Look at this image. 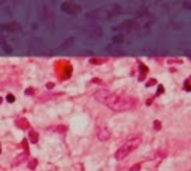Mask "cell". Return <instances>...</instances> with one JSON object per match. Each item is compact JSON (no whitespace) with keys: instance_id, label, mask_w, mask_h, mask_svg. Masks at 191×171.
I'll use <instances>...</instances> for the list:
<instances>
[{"instance_id":"obj_1","label":"cell","mask_w":191,"mask_h":171,"mask_svg":"<svg viewBox=\"0 0 191 171\" xmlns=\"http://www.w3.org/2000/svg\"><path fill=\"white\" fill-rule=\"evenodd\" d=\"M94 98L99 100V101L111 107L112 110L115 112H124V110H130L136 106V101L133 98H128V97H124V95H118V94H114L111 91H106V89H100L94 94Z\"/></svg>"},{"instance_id":"obj_2","label":"cell","mask_w":191,"mask_h":171,"mask_svg":"<svg viewBox=\"0 0 191 171\" xmlns=\"http://www.w3.org/2000/svg\"><path fill=\"white\" fill-rule=\"evenodd\" d=\"M140 137H133V138H130V140H127L124 144H122L121 147L117 150V153H115V158L117 159H124L125 156L128 153H131L133 150H136L138 147H139V144H140Z\"/></svg>"},{"instance_id":"obj_3","label":"cell","mask_w":191,"mask_h":171,"mask_svg":"<svg viewBox=\"0 0 191 171\" xmlns=\"http://www.w3.org/2000/svg\"><path fill=\"white\" fill-rule=\"evenodd\" d=\"M63 11L64 12H67V14H72V15H75V14H78V12H81V8L78 6V5H75V3H63Z\"/></svg>"},{"instance_id":"obj_4","label":"cell","mask_w":191,"mask_h":171,"mask_svg":"<svg viewBox=\"0 0 191 171\" xmlns=\"http://www.w3.org/2000/svg\"><path fill=\"white\" fill-rule=\"evenodd\" d=\"M22 144H24V152H22V153L19 155L17 159L14 161V164H12V165H19L21 162H24V161H26V159L29 158V150H27V141H24Z\"/></svg>"},{"instance_id":"obj_5","label":"cell","mask_w":191,"mask_h":171,"mask_svg":"<svg viewBox=\"0 0 191 171\" xmlns=\"http://www.w3.org/2000/svg\"><path fill=\"white\" fill-rule=\"evenodd\" d=\"M97 137H99V140L106 141V140H109L111 133H109V130H107V128H100V130H99V133H97Z\"/></svg>"},{"instance_id":"obj_6","label":"cell","mask_w":191,"mask_h":171,"mask_svg":"<svg viewBox=\"0 0 191 171\" xmlns=\"http://www.w3.org/2000/svg\"><path fill=\"white\" fill-rule=\"evenodd\" d=\"M17 127H18V128H21V130H27L30 125H29V122H27L26 119L19 118V119H17Z\"/></svg>"},{"instance_id":"obj_7","label":"cell","mask_w":191,"mask_h":171,"mask_svg":"<svg viewBox=\"0 0 191 171\" xmlns=\"http://www.w3.org/2000/svg\"><path fill=\"white\" fill-rule=\"evenodd\" d=\"M29 138H30V141H32V143H37L39 136H37V133H36V131H30V136H29Z\"/></svg>"},{"instance_id":"obj_8","label":"cell","mask_w":191,"mask_h":171,"mask_svg":"<svg viewBox=\"0 0 191 171\" xmlns=\"http://www.w3.org/2000/svg\"><path fill=\"white\" fill-rule=\"evenodd\" d=\"M0 28H8V30H19L21 27L18 24H9V25H2Z\"/></svg>"},{"instance_id":"obj_9","label":"cell","mask_w":191,"mask_h":171,"mask_svg":"<svg viewBox=\"0 0 191 171\" xmlns=\"http://www.w3.org/2000/svg\"><path fill=\"white\" fill-rule=\"evenodd\" d=\"M0 46L3 48V51H5V52H8V54H9V52H12V49H11V48H9V46L6 45V42H3V40L0 42Z\"/></svg>"},{"instance_id":"obj_10","label":"cell","mask_w":191,"mask_h":171,"mask_svg":"<svg viewBox=\"0 0 191 171\" xmlns=\"http://www.w3.org/2000/svg\"><path fill=\"white\" fill-rule=\"evenodd\" d=\"M114 42H115V43H121V42H122V36H115V37H114Z\"/></svg>"},{"instance_id":"obj_11","label":"cell","mask_w":191,"mask_h":171,"mask_svg":"<svg viewBox=\"0 0 191 171\" xmlns=\"http://www.w3.org/2000/svg\"><path fill=\"white\" fill-rule=\"evenodd\" d=\"M6 100H8V101H9V103H14V101H15V97H14L12 94H9V95L6 97Z\"/></svg>"},{"instance_id":"obj_12","label":"cell","mask_w":191,"mask_h":171,"mask_svg":"<svg viewBox=\"0 0 191 171\" xmlns=\"http://www.w3.org/2000/svg\"><path fill=\"white\" fill-rule=\"evenodd\" d=\"M36 164H37V161H36V159H33V161H30V164H29V167H30V168L33 170V168H35V167H36Z\"/></svg>"},{"instance_id":"obj_13","label":"cell","mask_w":191,"mask_h":171,"mask_svg":"<svg viewBox=\"0 0 191 171\" xmlns=\"http://www.w3.org/2000/svg\"><path fill=\"white\" fill-rule=\"evenodd\" d=\"M139 170H140V164H136V165H135V167H133L130 171H139Z\"/></svg>"},{"instance_id":"obj_14","label":"cell","mask_w":191,"mask_h":171,"mask_svg":"<svg viewBox=\"0 0 191 171\" xmlns=\"http://www.w3.org/2000/svg\"><path fill=\"white\" fill-rule=\"evenodd\" d=\"M154 128H155V130H160V128H161V127H160V122H158V120H157V122H154Z\"/></svg>"},{"instance_id":"obj_15","label":"cell","mask_w":191,"mask_h":171,"mask_svg":"<svg viewBox=\"0 0 191 171\" xmlns=\"http://www.w3.org/2000/svg\"><path fill=\"white\" fill-rule=\"evenodd\" d=\"M185 89H187V91H190V81H187V82H185Z\"/></svg>"},{"instance_id":"obj_16","label":"cell","mask_w":191,"mask_h":171,"mask_svg":"<svg viewBox=\"0 0 191 171\" xmlns=\"http://www.w3.org/2000/svg\"><path fill=\"white\" fill-rule=\"evenodd\" d=\"M154 84H155V81H149V82H148L146 85H148V86H151V85H154Z\"/></svg>"},{"instance_id":"obj_17","label":"cell","mask_w":191,"mask_h":171,"mask_svg":"<svg viewBox=\"0 0 191 171\" xmlns=\"http://www.w3.org/2000/svg\"><path fill=\"white\" fill-rule=\"evenodd\" d=\"M0 152H2V146H0Z\"/></svg>"},{"instance_id":"obj_18","label":"cell","mask_w":191,"mask_h":171,"mask_svg":"<svg viewBox=\"0 0 191 171\" xmlns=\"http://www.w3.org/2000/svg\"><path fill=\"white\" fill-rule=\"evenodd\" d=\"M0 103H2V98H0Z\"/></svg>"}]
</instances>
